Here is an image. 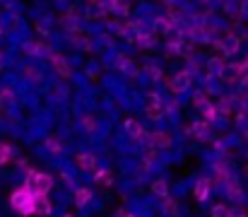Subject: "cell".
<instances>
[{"instance_id": "cell-1", "label": "cell", "mask_w": 248, "mask_h": 217, "mask_svg": "<svg viewBox=\"0 0 248 217\" xmlns=\"http://www.w3.org/2000/svg\"><path fill=\"white\" fill-rule=\"evenodd\" d=\"M10 203H12V208H15L17 213H22V215H34V213H36V196H34L27 186L17 188V191L12 193Z\"/></svg>"}, {"instance_id": "cell-2", "label": "cell", "mask_w": 248, "mask_h": 217, "mask_svg": "<svg viewBox=\"0 0 248 217\" xmlns=\"http://www.w3.org/2000/svg\"><path fill=\"white\" fill-rule=\"evenodd\" d=\"M34 196H46L53 186V179L48 174H41V171H29L27 174V184H24Z\"/></svg>"}, {"instance_id": "cell-3", "label": "cell", "mask_w": 248, "mask_h": 217, "mask_svg": "<svg viewBox=\"0 0 248 217\" xmlns=\"http://www.w3.org/2000/svg\"><path fill=\"white\" fill-rule=\"evenodd\" d=\"M75 164H78L82 171H99L96 157H94V154H87V152H80V154L75 157Z\"/></svg>"}, {"instance_id": "cell-4", "label": "cell", "mask_w": 248, "mask_h": 217, "mask_svg": "<svg viewBox=\"0 0 248 217\" xmlns=\"http://www.w3.org/2000/svg\"><path fill=\"white\" fill-rule=\"evenodd\" d=\"M188 84H190V72H178L173 77V82H171V89L173 92H186Z\"/></svg>"}, {"instance_id": "cell-5", "label": "cell", "mask_w": 248, "mask_h": 217, "mask_svg": "<svg viewBox=\"0 0 248 217\" xmlns=\"http://www.w3.org/2000/svg\"><path fill=\"white\" fill-rule=\"evenodd\" d=\"M51 200L46 198V196H36V213L39 215H51Z\"/></svg>"}, {"instance_id": "cell-6", "label": "cell", "mask_w": 248, "mask_h": 217, "mask_svg": "<svg viewBox=\"0 0 248 217\" xmlns=\"http://www.w3.org/2000/svg\"><path fill=\"white\" fill-rule=\"evenodd\" d=\"M53 63H56V68H58V72H61L63 77H70V75H73L70 66H68V61H65L63 56H53Z\"/></svg>"}, {"instance_id": "cell-7", "label": "cell", "mask_w": 248, "mask_h": 217, "mask_svg": "<svg viewBox=\"0 0 248 217\" xmlns=\"http://www.w3.org/2000/svg\"><path fill=\"white\" fill-rule=\"evenodd\" d=\"M207 196H210V184L202 179V181H198V186H195V198H198V200H207Z\"/></svg>"}, {"instance_id": "cell-8", "label": "cell", "mask_w": 248, "mask_h": 217, "mask_svg": "<svg viewBox=\"0 0 248 217\" xmlns=\"http://www.w3.org/2000/svg\"><path fill=\"white\" fill-rule=\"evenodd\" d=\"M89 200H92V191H89V188H78V191H75V203H78L80 208L87 205Z\"/></svg>"}, {"instance_id": "cell-9", "label": "cell", "mask_w": 248, "mask_h": 217, "mask_svg": "<svg viewBox=\"0 0 248 217\" xmlns=\"http://www.w3.org/2000/svg\"><path fill=\"white\" fill-rule=\"evenodd\" d=\"M152 193H157V196L166 198V196H169V184H166L164 179H157V181L152 184Z\"/></svg>"}, {"instance_id": "cell-10", "label": "cell", "mask_w": 248, "mask_h": 217, "mask_svg": "<svg viewBox=\"0 0 248 217\" xmlns=\"http://www.w3.org/2000/svg\"><path fill=\"white\" fill-rule=\"evenodd\" d=\"M94 181L99 186H111V171H96L94 174Z\"/></svg>"}, {"instance_id": "cell-11", "label": "cell", "mask_w": 248, "mask_h": 217, "mask_svg": "<svg viewBox=\"0 0 248 217\" xmlns=\"http://www.w3.org/2000/svg\"><path fill=\"white\" fill-rule=\"evenodd\" d=\"M152 140H155V145H159V147H169V145H171L169 133H155V135H152Z\"/></svg>"}, {"instance_id": "cell-12", "label": "cell", "mask_w": 248, "mask_h": 217, "mask_svg": "<svg viewBox=\"0 0 248 217\" xmlns=\"http://www.w3.org/2000/svg\"><path fill=\"white\" fill-rule=\"evenodd\" d=\"M125 128H128V133H130L133 138H142V128H140L135 121H128V123H125Z\"/></svg>"}, {"instance_id": "cell-13", "label": "cell", "mask_w": 248, "mask_h": 217, "mask_svg": "<svg viewBox=\"0 0 248 217\" xmlns=\"http://www.w3.org/2000/svg\"><path fill=\"white\" fill-rule=\"evenodd\" d=\"M212 217H232V210L227 205H215L212 208Z\"/></svg>"}, {"instance_id": "cell-14", "label": "cell", "mask_w": 248, "mask_h": 217, "mask_svg": "<svg viewBox=\"0 0 248 217\" xmlns=\"http://www.w3.org/2000/svg\"><path fill=\"white\" fill-rule=\"evenodd\" d=\"M164 213L166 215H176V213H178V205H176L173 200H169V198H166L164 200Z\"/></svg>"}, {"instance_id": "cell-15", "label": "cell", "mask_w": 248, "mask_h": 217, "mask_svg": "<svg viewBox=\"0 0 248 217\" xmlns=\"http://www.w3.org/2000/svg\"><path fill=\"white\" fill-rule=\"evenodd\" d=\"M195 106H198V109H202V111H207V109H210V104H207V99H205L202 94H195Z\"/></svg>"}, {"instance_id": "cell-16", "label": "cell", "mask_w": 248, "mask_h": 217, "mask_svg": "<svg viewBox=\"0 0 248 217\" xmlns=\"http://www.w3.org/2000/svg\"><path fill=\"white\" fill-rule=\"evenodd\" d=\"M0 101H5V104H12V101H15V94H12L10 89H2V92H0Z\"/></svg>"}, {"instance_id": "cell-17", "label": "cell", "mask_w": 248, "mask_h": 217, "mask_svg": "<svg viewBox=\"0 0 248 217\" xmlns=\"http://www.w3.org/2000/svg\"><path fill=\"white\" fill-rule=\"evenodd\" d=\"M195 133H198L200 138H205V135H207V121H200V123L195 126Z\"/></svg>"}, {"instance_id": "cell-18", "label": "cell", "mask_w": 248, "mask_h": 217, "mask_svg": "<svg viewBox=\"0 0 248 217\" xmlns=\"http://www.w3.org/2000/svg\"><path fill=\"white\" fill-rule=\"evenodd\" d=\"M10 159V147L7 145H0V164H5Z\"/></svg>"}, {"instance_id": "cell-19", "label": "cell", "mask_w": 248, "mask_h": 217, "mask_svg": "<svg viewBox=\"0 0 248 217\" xmlns=\"http://www.w3.org/2000/svg\"><path fill=\"white\" fill-rule=\"evenodd\" d=\"M82 126H84V131H94V118H92V116H84Z\"/></svg>"}, {"instance_id": "cell-20", "label": "cell", "mask_w": 248, "mask_h": 217, "mask_svg": "<svg viewBox=\"0 0 248 217\" xmlns=\"http://www.w3.org/2000/svg\"><path fill=\"white\" fill-rule=\"evenodd\" d=\"M46 147H48V150H51V152H56V154H58V152H61V150H63V147H61V145L56 143V140H46Z\"/></svg>"}, {"instance_id": "cell-21", "label": "cell", "mask_w": 248, "mask_h": 217, "mask_svg": "<svg viewBox=\"0 0 248 217\" xmlns=\"http://www.w3.org/2000/svg\"><path fill=\"white\" fill-rule=\"evenodd\" d=\"M229 193H232V196H236V198H241V188H239L236 184H229Z\"/></svg>"}, {"instance_id": "cell-22", "label": "cell", "mask_w": 248, "mask_h": 217, "mask_svg": "<svg viewBox=\"0 0 248 217\" xmlns=\"http://www.w3.org/2000/svg\"><path fill=\"white\" fill-rule=\"evenodd\" d=\"M232 217H244V215H232Z\"/></svg>"}, {"instance_id": "cell-23", "label": "cell", "mask_w": 248, "mask_h": 217, "mask_svg": "<svg viewBox=\"0 0 248 217\" xmlns=\"http://www.w3.org/2000/svg\"><path fill=\"white\" fill-rule=\"evenodd\" d=\"M125 217H133V215H125Z\"/></svg>"}, {"instance_id": "cell-24", "label": "cell", "mask_w": 248, "mask_h": 217, "mask_svg": "<svg viewBox=\"0 0 248 217\" xmlns=\"http://www.w3.org/2000/svg\"><path fill=\"white\" fill-rule=\"evenodd\" d=\"M65 217H70V215H65Z\"/></svg>"}]
</instances>
